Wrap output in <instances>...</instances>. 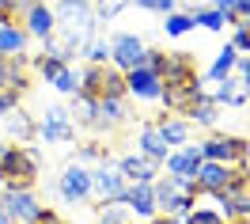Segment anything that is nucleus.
I'll return each mask as SVG.
<instances>
[{
	"mask_svg": "<svg viewBox=\"0 0 250 224\" xmlns=\"http://www.w3.org/2000/svg\"><path fill=\"white\" fill-rule=\"evenodd\" d=\"M189 16H193V27H208V31H220L228 23V12H220V8H193Z\"/></svg>",
	"mask_w": 250,
	"mask_h": 224,
	"instance_id": "obj_27",
	"label": "nucleus"
},
{
	"mask_svg": "<svg viewBox=\"0 0 250 224\" xmlns=\"http://www.w3.org/2000/svg\"><path fill=\"white\" fill-rule=\"evenodd\" d=\"M201 95H205L201 80H197V84H167V88L159 91V99L167 103V111H171V114H186Z\"/></svg>",
	"mask_w": 250,
	"mask_h": 224,
	"instance_id": "obj_15",
	"label": "nucleus"
},
{
	"mask_svg": "<svg viewBox=\"0 0 250 224\" xmlns=\"http://www.w3.org/2000/svg\"><path fill=\"white\" fill-rule=\"evenodd\" d=\"M167 34L171 38H178V34H186V31H193V16L189 12H167Z\"/></svg>",
	"mask_w": 250,
	"mask_h": 224,
	"instance_id": "obj_30",
	"label": "nucleus"
},
{
	"mask_svg": "<svg viewBox=\"0 0 250 224\" xmlns=\"http://www.w3.org/2000/svg\"><path fill=\"white\" fill-rule=\"evenodd\" d=\"M80 156H83V160H106V148H103V144H83Z\"/></svg>",
	"mask_w": 250,
	"mask_h": 224,
	"instance_id": "obj_41",
	"label": "nucleus"
},
{
	"mask_svg": "<svg viewBox=\"0 0 250 224\" xmlns=\"http://www.w3.org/2000/svg\"><path fill=\"white\" fill-rule=\"evenodd\" d=\"M4 133L8 137H16V141H34V122H31V114H23L16 107V111H8V118H4Z\"/></svg>",
	"mask_w": 250,
	"mask_h": 224,
	"instance_id": "obj_24",
	"label": "nucleus"
},
{
	"mask_svg": "<svg viewBox=\"0 0 250 224\" xmlns=\"http://www.w3.org/2000/svg\"><path fill=\"white\" fill-rule=\"evenodd\" d=\"M148 224H152V221H148Z\"/></svg>",
	"mask_w": 250,
	"mask_h": 224,
	"instance_id": "obj_50",
	"label": "nucleus"
},
{
	"mask_svg": "<svg viewBox=\"0 0 250 224\" xmlns=\"http://www.w3.org/2000/svg\"><path fill=\"white\" fill-rule=\"evenodd\" d=\"M125 4H133V0H95V16L99 19H114Z\"/></svg>",
	"mask_w": 250,
	"mask_h": 224,
	"instance_id": "obj_35",
	"label": "nucleus"
},
{
	"mask_svg": "<svg viewBox=\"0 0 250 224\" xmlns=\"http://www.w3.org/2000/svg\"><path fill=\"white\" fill-rule=\"evenodd\" d=\"M231 46H235V49H243V53H250V19H243V23H235Z\"/></svg>",
	"mask_w": 250,
	"mask_h": 224,
	"instance_id": "obj_36",
	"label": "nucleus"
},
{
	"mask_svg": "<svg viewBox=\"0 0 250 224\" xmlns=\"http://www.w3.org/2000/svg\"><path fill=\"white\" fill-rule=\"evenodd\" d=\"M34 137H42L46 144H64L76 137V126H72V114L64 107H46L42 122L34 126Z\"/></svg>",
	"mask_w": 250,
	"mask_h": 224,
	"instance_id": "obj_6",
	"label": "nucleus"
},
{
	"mask_svg": "<svg viewBox=\"0 0 250 224\" xmlns=\"http://www.w3.org/2000/svg\"><path fill=\"white\" fill-rule=\"evenodd\" d=\"M49 84H53L61 95H76V91H80V72L72 68V65H64V68H61V72H57Z\"/></svg>",
	"mask_w": 250,
	"mask_h": 224,
	"instance_id": "obj_29",
	"label": "nucleus"
},
{
	"mask_svg": "<svg viewBox=\"0 0 250 224\" xmlns=\"http://www.w3.org/2000/svg\"><path fill=\"white\" fill-rule=\"evenodd\" d=\"M57 190H61L64 202H83V198H91V171L83 167V163H68L61 171V182H57Z\"/></svg>",
	"mask_w": 250,
	"mask_h": 224,
	"instance_id": "obj_12",
	"label": "nucleus"
},
{
	"mask_svg": "<svg viewBox=\"0 0 250 224\" xmlns=\"http://www.w3.org/2000/svg\"><path fill=\"white\" fill-rule=\"evenodd\" d=\"M31 224H68V221H64L61 213H53V209H38V217Z\"/></svg>",
	"mask_w": 250,
	"mask_h": 224,
	"instance_id": "obj_40",
	"label": "nucleus"
},
{
	"mask_svg": "<svg viewBox=\"0 0 250 224\" xmlns=\"http://www.w3.org/2000/svg\"><path fill=\"white\" fill-rule=\"evenodd\" d=\"M239 171H243V167H228V163H216V160H201L193 182H197V190H201V194H212V190H224Z\"/></svg>",
	"mask_w": 250,
	"mask_h": 224,
	"instance_id": "obj_13",
	"label": "nucleus"
},
{
	"mask_svg": "<svg viewBox=\"0 0 250 224\" xmlns=\"http://www.w3.org/2000/svg\"><path fill=\"white\" fill-rule=\"evenodd\" d=\"M34 68H38V76H46V80H53L57 72L64 68V61H57V57H49V53H42L38 61H34Z\"/></svg>",
	"mask_w": 250,
	"mask_h": 224,
	"instance_id": "obj_34",
	"label": "nucleus"
},
{
	"mask_svg": "<svg viewBox=\"0 0 250 224\" xmlns=\"http://www.w3.org/2000/svg\"><path fill=\"white\" fill-rule=\"evenodd\" d=\"M80 53H87V61H91V65H106L110 61V42H106V38H99V34H91Z\"/></svg>",
	"mask_w": 250,
	"mask_h": 224,
	"instance_id": "obj_28",
	"label": "nucleus"
},
{
	"mask_svg": "<svg viewBox=\"0 0 250 224\" xmlns=\"http://www.w3.org/2000/svg\"><path fill=\"white\" fill-rule=\"evenodd\" d=\"M80 91L91 99H122L125 95V72L118 65H87L80 72Z\"/></svg>",
	"mask_w": 250,
	"mask_h": 224,
	"instance_id": "obj_4",
	"label": "nucleus"
},
{
	"mask_svg": "<svg viewBox=\"0 0 250 224\" xmlns=\"http://www.w3.org/2000/svg\"><path fill=\"white\" fill-rule=\"evenodd\" d=\"M235 4H239V0H216V8H220V12H231Z\"/></svg>",
	"mask_w": 250,
	"mask_h": 224,
	"instance_id": "obj_44",
	"label": "nucleus"
},
{
	"mask_svg": "<svg viewBox=\"0 0 250 224\" xmlns=\"http://www.w3.org/2000/svg\"><path fill=\"white\" fill-rule=\"evenodd\" d=\"M122 175L125 182H152L159 171V160H152V156H144V152H133V156H122Z\"/></svg>",
	"mask_w": 250,
	"mask_h": 224,
	"instance_id": "obj_19",
	"label": "nucleus"
},
{
	"mask_svg": "<svg viewBox=\"0 0 250 224\" xmlns=\"http://www.w3.org/2000/svg\"><path fill=\"white\" fill-rule=\"evenodd\" d=\"M141 152L144 156H152V160H167V152H171V144L163 141V133H159V126L156 122H144L141 126Z\"/></svg>",
	"mask_w": 250,
	"mask_h": 224,
	"instance_id": "obj_21",
	"label": "nucleus"
},
{
	"mask_svg": "<svg viewBox=\"0 0 250 224\" xmlns=\"http://www.w3.org/2000/svg\"><path fill=\"white\" fill-rule=\"evenodd\" d=\"M19 107V91H12V88H0V114L16 111Z\"/></svg>",
	"mask_w": 250,
	"mask_h": 224,
	"instance_id": "obj_38",
	"label": "nucleus"
},
{
	"mask_svg": "<svg viewBox=\"0 0 250 224\" xmlns=\"http://www.w3.org/2000/svg\"><path fill=\"white\" fill-rule=\"evenodd\" d=\"M152 190H156V213L163 217H182L189 213V205L197 202V182L193 179H174V175H163V179H152Z\"/></svg>",
	"mask_w": 250,
	"mask_h": 224,
	"instance_id": "obj_2",
	"label": "nucleus"
},
{
	"mask_svg": "<svg viewBox=\"0 0 250 224\" xmlns=\"http://www.w3.org/2000/svg\"><path fill=\"white\" fill-rule=\"evenodd\" d=\"M197 148H201V156H205V160H216V163H228V167H239L250 144L243 141V137H224V133H216V137L201 141Z\"/></svg>",
	"mask_w": 250,
	"mask_h": 224,
	"instance_id": "obj_7",
	"label": "nucleus"
},
{
	"mask_svg": "<svg viewBox=\"0 0 250 224\" xmlns=\"http://www.w3.org/2000/svg\"><path fill=\"white\" fill-rule=\"evenodd\" d=\"M239 167H243V175L250 179V148H247V156H243V163H239Z\"/></svg>",
	"mask_w": 250,
	"mask_h": 224,
	"instance_id": "obj_45",
	"label": "nucleus"
},
{
	"mask_svg": "<svg viewBox=\"0 0 250 224\" xmlns=\"http://www.w3.org/2000/svg\"><path fill=\"white\" fill-rule=\"evenodd\" d=\"M201 148L197 144H182L178 152H167V175H174V179H193L197 175V167H201Z\"/></svg>",
	"mask_w": 250,
	"mask_h": 224,
	"instance_id": "obj_16",
	"label": "nucleus"
},
{
	"mask_svg": "<svg viewBox=\"0 0 250 224\" xmlns=\"http://www.w3.org/2000/svg\"><path fill=\"white\" fill-rule=\"evenodd\" d=\"M38 179V152L23 144H4V160H0V182L4 186H34Z\"/></svg>",
	"mask_w": 250,
	"mask_h": 224,
	"instance_id": "obj_3",
	"label": "nucleus"
},
{
	"mask_svg": "<svg viewBox=\"0 0 250 224\" xmlns=\"http://www.w3.org/2000/svg\"><path fill=\"white\" fill-rule=\"evenodd\" d=\"M216 111H220L216 103H212V99H208V95H201V99H197V103H193V107H189L186 114H182V118H186L189 126H201V129H212V126H216V118H220Z\"/></svg>",
	"mask_w": 250,
	"mask_h": 224,
	"instance_id": "obj_23",
	"label": "nucleus"
},
{
	"mask_svg": "<svg viewBox=\"0 0 250 224\" xmlns=\"http://www.w3.org/2000/svg\"><path fill=\"white\" fill-rule=\"evenodd\" d=\"M156 126H159V133H163L167 144H189L193 126H189L186 118H163V122H156Z\"/></svg>",
	"mask_w": 250,
	"mask_h": 224,
	"instance_id": "obj_25",
	"label": "nucleus"
},
{
	"mask_svg": "<svg viewBox=\"0 0 250 224\" xmlns=\"http://www.w3.org/2000/svg\"><path fill=\"white\" fill-rule=\"evenodd\" d=\"M76 103H72V114H76V122H83V126H87V122H91L95 118V99L91 95H83V91H76Z\"/></svg>",
	"mask_w": 250,
	"mask_h": 224,
	"instance_id": "obj_32",
	"label": "nucleus"
},
{
	"mask_svg": "<svg viewBox=\"0 0 250 224\" xmlns=\"http://www.w3.org/2000/svg\"><path fill=\"white\" fill-rule=\"evenodd\" d=\"M0 160H4V144H0Z\"/></svg>",
	"mask_w": 250,
	"mask_h": 224,
	"instance_id": "obj_49",
	"label": "nucleus"
},
{
	"mask_svg": "<svg viewBox=\"0 0 250 224\" xmlns=\"http://www.w3.org/2000/svg\"><path fill=\"white\" fill-rule=\"evenodd\" d=\"M125 122V103L122 99H95V118L87 122L91 129H114Z\"/></svg>",
	"mask_w": 250,
	"mask_h": 224,
	"instance_id": "obj_20",
	"label": "nucleus"
},
{
	"mask_svg": "<svg viewBox=\"0 0 250 224\" xmlns=\"http://www.w3.org/2000/svg\"><path fill=\"white\" fill-rule=\"evenodd\" d=\"M129 209L114 198V202H103V224H129V217H125Z\"/></svg>",
	"mask_w": 250,
	"mask_h": 224,
	"instance_id": "obj_33",
	"label": "nucleus"
},
{
	"mask_svg": "<svg viewBox=\"0 0 250 224\" xmlns=\"http://www.w3.org/2000/svg\"><path fill=\"white\" fill-rule=\"evenodd\" d=\"M23 4H27V0H0V12H12V16H19V12H23Z\"/></svg>",
	"mask_w": 250,
	"mask_h": 224,
	"instance_id": "obj_43",
	"label": "nucleus"
},
{
	"mask_svg": "<svg viewBox=\"0 0 250 224\" xmlns=\"http://www.w3.org/2000/svg\"><path fill=\"white\" fill-rule=\"evenodd\" d=\"M235 72H239V80L250 88V57H239V61H235Z\"/></svg>",
	"mask_w": 250,
	"mask_h": 224,
	"instance_id": "obj_42",
	"label": "nucleus"
},
{
	"mask_svg": "<svg viewBox=\"0 0 250 224\" xmlns=\"http://www.w3.org/2000/svg\"><path fill=\"white\" fill-rule=\"evenodd\" d=\"M53 16H57V31H61L68 42H76L80 49H83V42H87L95 34V27H99V16H95L91 0H57Z\"/></svg>",
	"mask_w": 250,
	"mask_h": 224,
	"instance_id": "obj_1",
	"label": "nucleus"
},
{
	"mask_svg": "<svg viewBox=\"0 0 250 224\" xmlns=\"http://www.w3.org/2000/svg\"><path fill=\"white\" fill-rule=\"evenodd\" d=\"M118 202H122L129 213L144 217V221L156 217V190H152V182H125V190L118 194Z\"/></svg>",
	"mask_w": 250,
	"mask_h": 224,
	"instance_id": "obj_10",
	"label": "nucleus"
},
{
	"mask_svg": "<svg viewBox=\"0 0 250 224\" xmlns=\"http://www.w3.org/2000/svg\"><path fill=\"white\" fill-rule=\"evenodd\" d=\"M208 99H212L216 107H243V103L250 99V88L239 80L235 72H228L224 80H216V91H212Z\"/></svg>",
	"mask_w": 250,
	"mask_h": 224,
	"instance_id": "obj_18",
	"label": "nucleus"
},
{
	"mask_svg": "<svg viewBox=\"0 0 250 224\" xmlns=\"http://www.w3.org/2000/svg\"><path fill=\"white\" fill-rule=\"evenodd\" d=\"M159 80L167 88V84H197L201 76H197V65H193L189 53H167V65H163Z\"/></svg>",
	"mask_w": 250,
	"mask_h": 224,
	"instance_id": "obj_17",
	"label": "nucleus"
},
{
	"mask_svg": "<svg viewBox=\"0 0 250 224\" xmlns=\"http://www.w3.org/2000/svg\"><path fill=\"white\" fill-rule=\"evenodd\" d=\"M27 42H31V34L23 31L19 23H8V27H0V57H16V53H27Z\"/></svg>",
	"mask_w": 250,
	"mask_h": 224,
	"instance_id": "obj_22",
	"label": "nucleus"
},
{
	"mask_svg": "<svg viewBox=\"0 0 250 224\" xmlns=\"http://www.w3.org/2000/svg\"><path fill=\"white\" fill-rule=\"evenodd\" d=\"M243 19H250V0H239L231 12H228V23H243Z\"/></svg>",
	"mask_w": 250,
	"mask_h": 224,
	"instance_id": "obj_39",
	"label": "nucleus"
},
{
	"mask_svg": "<svg viewBox=\"0 0 250 224\" xmlns=\"http://www.w3.org/2000/svg\"><path fill=\"white\" fill-rule=\"evenodd\" d=\"M122 190H125L122 167L110 163V160H103V167H95V171H91V194L99 198V202H114Z\"/></svg>",
	"mask_w": 250,
	"mask_h": 224,
	"instance_id": "obj_11",
	"label": "nucleus"
},
{
	"mask_svg": "<svg viewBox=\"0 0 250 224\" xmlns=\"http://www.w3.org/2000/svg\"><path fill=\"white\" fill-rule=\"evenodd\" d=\"M19 16H23V19H19L23 31L31 34V38H49V34L57 31V16H53V8L42 4V0H27Z\"/></svg>",
	"mask_w": 250,
	"mask_h": 224,
	"instance_id": "obj_9",
	"label": "nucleus"
},
{
	"mask_svg": "<svg viewBox=\"0 0 250 224\" xmlns=\"http://www.w3.org/2000/svg\"><path fill=\"white\" fill-rule=\"evenodd\" d=\"M0 224H12V221H8V213H4V209H0Z\"/></svg>",
	"mask_w": 250,
	"mask_h": 224,
	"instance_id": "obj_48",
	"label": "nucleus"
},
{
	"mask_svg": "<svg viewBox=\"0 0 250 224\" xmlns=\"http://www.w3.org/2000/svg\"><path fill=\"white\" fill-rule=\"evenodd\" d=\"M125 91L137 99H159V91H163V80H159V72H152L148 65H141V68H129L125 72Z\"/></svg>",
	"mask_w": 250,
	"mask_h": 224,
	"instance_id": "obj_14",
	"label": "nucleus"
},
{
	"mask_svg": "<svg viewBox=\"0 0 250 224\" xmlns=\"http://www.w3.org/2000/svg\"><path fill=\"white\" fill-rule=\"evenodd\" d=\"M110 61L118 65L122 72L141 68V65H148V46H144L137 34H118V38L110 42Z\"/></svg>",
	"mask_w": 250,
	"mask_h": 224,
	"instance_id": "obj_8",
	"label": "nucleus"
},
{
	"mask_svg": "<svg viewBox=\"0 0 250 224\" xmlns=\"http://www.w3.org/2000/svg\"><path fill=\"white\" fill-rule=\"evenodd\" d=\"M235 61H239V49H235L231 42H228V46L220 49V57L212 61V68H208V80L216 84V80H224L228 72H235Z\"/></svg>",
	"mask_w": 250,
	"mask_h": 224,
	"instance_id": "obj_26",
	"label": "nucleus"
},
{
	"mask_svg": "<svg viewBox=\"0 0 250 224\" xmlns=\"http://www.w3.org/2000/svg\"><path fill=\"white\" fill-rule=\"evenodd\" d=\"M4 61H8V57H0V88H4Z\"/></svg>",
	"mask_w": 250,
	"mask_h": 224,
	"instance_id": "obj_47",
	"label": "nucleus"
},
{
	"mask_svg": "<svg viewBox=\"0 0 250 224\" xmlns=\"http://www.w3.org/2000/svg\"><path fill=\"white\" fill-rule=\"evenodd\" d=\"M133 4H141V8H148V12H163V16H167V12H174L178 0H133Z\"/></svg>",
	"mask_w": 250,
	"mask_h": 224,
	"instance_id": "obj_37",
	"label": "nucleus"
},
{
	"mask_svg": "<svg viewBox=\"0 0 250 224\" xmlns=\"http://www.w3.org/2000/svg\"><path fill=\"white\" fill-rule=\"evenodd\" d=\"M0 209L8 213L12 224H31L34 217H38L42 202L34 198L31 186H4V190H0Z\"/></svg>",
	"mask_w": 250,
	"mask_h": 224,
	"instance_id": "obj_5",
	"label": "nucleus"
},
{
	"mask_svg": "<svg viewBox=\"0 0 250 224\" xmlns=\"http://www.w3.org/2000/svg\"><path fill=\"white\" fill-rule=\"evenodd\" d=\"M8 23H16V16L12 12H0V27H8Z\"/></svg>",
	"mask_w": 250,
	"mask_h": 224,
	"instance_id": "obj_46",
	"label": "nucleus"
},
{
	"mask_svg": "<svg viewBox=\"0 0 250 224\" xmlns=\"http://www.w3.org/2000/svg\"><path fill=\"white\" fill-rule=\"evenodd\" d=\"M182 224H228V221L216 209H189V213H182Z\"/></svg>",
	"mask_w": 250,
	"mask_h": 224,
	"instance_id": "obj_31",
	"label": "nucleus"
}]
</instances>
